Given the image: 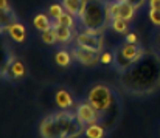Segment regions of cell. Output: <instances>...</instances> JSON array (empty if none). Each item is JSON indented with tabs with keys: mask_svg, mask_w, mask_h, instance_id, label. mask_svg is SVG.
Returning a JSON list of instances; mask_svg holds the SVG:
<instances>
[{
	"mask_svg": "<svg viewBox=\"0 0 160 138\" xmlns=\"http://www.w3.org/2000/svg\"><path fill=\"white\" fill-rule=\"evenodd\" d=\"M84 135L87 138H104V135H106V129L101 126V123H93V124L86 126Z\"/></svg>",
	"mask_w": 160,
	"mask_h": 138,
	"instance_id": "cell-14",
	"label": "cell"
},
{
	"mask_svg": "<svg viewBox=\"0 0 160 138\" xmlns=\"http://www.w3.org/2000/svg\"><path fill=\"white\" fill-rule=\"evenodd\" d=\"M159 42H160V36H159Z\"/></svg>",
	"mask_w": 160,
	"mask_h": 138,
	"instance_id": "cell-29",
	"label": "cell"
},
{
	"mask_svg": "<svg viewBox=\"0 0 160 138\" xmlns=\"http://www.w3.org/2000/svg\"><path fill=\"white\" fill-rule=\"evenodd\" d=\"M75 113H76L79 123L84 124V126H89V124H93V123H101V118H100L98 112L87 101L78 102L76 107H75Z\"/></svg>",
	"mask_w": 160,
	"mask_h": 138,
	"instance_id": "cell-8",
	"label": "cell"
},
{
	"mask_svg": "<svg viewBox=\"0 0 160 138\" xmlns=\"http://www.w3.org/2000/svg\"><path fill=\"white\" fill-rule=\"evenodd\" d=\"M113 99H115L113 98V92L106 84H95L89 90L87 98H86V101L98 112V115L101 118V124L104 123L109 110L113 106Z\"/></svg>",
	"mask_w": 160,
	"mask_h": 138,
	"instance_id": "cell-3",
	"label": "cell"
},
{
	"mask_svg": "<svg viewBox=\"0 0 160 138\" xmlns=\"http://www.w3.org/2000/svg\"><path fill=\"white\" fill-rule=\"evenodd\" d=\"M53 27L54 30H56V34H58V42L59 44H68V42H72L75 37H73V30L72 28H68V27H64V25H59V23H56L53 22Z\"/></svg>",
	"mask_w": 160,
	"mask_h": 138,
	"instance_id": "cell-13",
	"label": "cell"
},
{
	"mask_svg": "<svg viewBox=\"0 0 160 138\" xmlns=\"http://www.w3.org/2000/svg\"><path fill=\"white\" fill-rule=\"evenodd\" d=\"M6 33H8L9 37H11L14 42H17V44H22V42H25V39H27V28H25V25H23L22 22H19V20L12 22V23L9 25V28H8Z\"/></svg>",
	"mask_w": 160,
	"mask_h": 138,
	"instance_id": "cell-11",
	"label": "cell"
},
{
	"mask_svg": "<svg viewBox=\"0 0 160 138\" xmlns=\"http://www.w3.org/2000/svg\"><path fill=\"white\" fill-rule=\"evenodd\" d=\"M100 62H101V64H104V65L113 64V53H110V51H104V53H101V56H100Z\"/></svg>",
	"mask_w": 160,
	"mask_h": 138,
	"instance_id": "cell-24",
	"label": "cell"
},
{
	"mask_svg": "<svg viewBox=\"0 0 160 138\" xmlns=\"http://www.w3.org/2000/svg\"><path fill=\"white\" fill-rule=\"evenodd\" d=\"M87 31L103 33L107 23V2L106 0H87L84 14L79 19Z\"/></svg>",
	"mask_w": 160,
	"mask_h": 138,
	"instance_id": "cell-2",
	"label": "cell"
},
{
	"mask_svg": "<svg viewBox=\"0 0 160 138\" xmlns=\"http://www.w3.org/2000/svg\"><path fill=\"white\" fill-rule=\"evenodd\" d=\"M72 59H73V54H70L67 50H59L54 54V62L59 67H68L72 64Z\"/></svg>",
	"mask_w": 160,
	"mask_h": 138,
	"instance_id": "cell-18",
	"label": "cell"
},
{
	"mask_svg": "<svg viewBox=\"0 0 160 138\" xmlns=\"http://www.w3.org/2000/svg\"><path fill=\"white\" fill-rule=\"evenodd\" d=\"M16 20H17V16L12 12V9L11 11H0V28H2V33H6L9 25L12 22H16Z\"/></svg>",
	"mask_w": 160,
	"mask_h": 138,
	"instance_id": "cell-16",
	"label": "cell"
},
{
	"mask_svg": "<svg viewBox=\"0 0 160 138\" xmlns=\"http://www.w3.org/2000/svg\"><path fill=\"white\" fill-rule=\"evenodd\" d=\"M148 12H149V14H148V17H149L151 23L160 28V9H149Z\"/></svg>",
	"mask_w": 160,
	"mask_h": 138,
	"instance_id": "cell-23",
	"label": "cell"
},
{
	"mask_svg": "<svg viewBox=\"0 0 160 138\" xmlns=\"http://www.w3.org/2000/svg\"><path fill=\"white\" fill-rule=\"evenodd\" d=\"M121 84L132 95H146L157 90L160 86V59L156 54H151V57L145 54L137 64L123 71Z\"/></svg>",
	"mask_w": 160,
	"mask_h": 138,
	"instance_id": "cell-1",
	"label": "cell"
},
{
	"mask_svg": "<svg viewBox=\"0 0 160 138\" xmlns=\"http://www.w3.org/2000/svg\"><path fill=\"white\" fill-rule=\"evenodd\" d=\"M135 12H137V8H135V6H132V5L128 3V2L120 0V16H118V17H121V19L131 22V20L135 17Z\"/></svg>",
	"mask_w": 160,
	"mask_h": 138,
	"instance_id": "cell-15",
	"label": "cell"
},
{
	"mask_svg": "<svg viewBox=\"0 0 160 138\" xmlns=\"http://www.w3.org/2000/svg\"><path fill=\"white\" fill-rule=\"evenodd\" d=\"M33 25H34V28H36L38 31L44 33V31H47V30H50V28L53 27V20H52V17H50L48 14H45V12H38V14L33 17Z\"/></svg>",
	"mask_w": 160,
	"mask_h": 138,
	"instance_id": "cell-12",
	"label": "cell"
},
{
	"mask_svg": "<svg viewBox=\"0 0 160 138\" xmlns=\"http://www.w3.org/2000/svg\"><path fill=\"white\" fill-rule=\"evenodd\" d=\"M75 42L78 47H82L86 50H90V51H97V53H101L103 48H104V37H103V33H93V31H82V33H78L75 36Z\"/></svg>",
	"mask_w": 160,
	"mask_h": 138,
	"instance_id": "cell-6",
	"label": "cell"
},
{
	"mask_svg": "<svg viewBox=\"0 0 160 138\" xmlns=\"http://www.w3.org/2000/svg\"><path fill=\"white\" fill-rule=\"evenodd\" d=\"M109 27H110L112 31H115V33H118V34H128V31H129V22L124 20V19H121V17L112 19Z\"/></svg>",
	"mask_w": 160,
	"mask_h": 138,
	"instance_id": "cell-17",
	"label": "cell"
},
{
	"mask_svg": "<svg viewBox=\"0 0 160 138\" xmlns=\"http://www.w3.org/2000/svg\"><path fill=\"white\" fill-rule=\"evenodd\" d=\"M41 39H42V42L47 44V45H54V44L58 42V34H56L54 27H52L50 30H47V31H44V33H41Z\"/></svg>",
	"mask_w": 160,
	"mask_h": 138,
	"instance_id": "cell-21",
	"label": "cell"
},
{
	"mask_svg": "<svg viewBox=\"0 0 160 138\" xmlns=\"http://www.w3.org/2000/svg\"><path fill=\"white\" fill-rule=\"evenodd\" d=\"M27 67L20 59H16L12 56H9L6 59V62L2 67V76L3 79H22L27 76Z\"/></svg>",
	"mask_w": 160,
	"mask_h": 138,
	"instance_id": "cell-7",
	"label": "cell"
},
{
	"mask_svg": "<svg viewBox=\"0 0 160 138\" xmlns=\"http://www.w3.org/2000/svg\"><path fill=\"white\" fill-rule=\"evenodd\" d=\"M123 2H128V3H131L132 6H135V8L138 9V8H142V6L145 5L146 0H123Z\"/></svg>",
	"mask_w": 160,
	"mask_h": 138,
	"instance_id": "cell-27",
	"label": "cell"
},
{
	"mask_svg": "<svg viewBox=\"0 0 160 138\" xmlns=\"http://www.w3.org/2000/svg\"><path fill=\"white\" fill-rule=\"evenodd\" d=\"M124 41L126 42H129V44H140V39H138V34L135 33V31H131V33H128L126 34V37H124Z\"/></svg>",
	"mask_w": 160,
	"mask_h": 138,
	"instance_id": "cell-25",
	"label": "cell"
},
{
	"mask_svg": "<svg viewBox=\"0 0 160 138\" xmlns=\"http://www.w3.org/2000/svg\"><path fill=\"white\" fill-rule=\"evenodd\" d=\"M149 9H160V0H148Z\"/></svg>",
	"mask_w": 160,
	"mask_h": 138,
	"instance_id": "cell-28",
	"label": "cell"
},
{
	"mask_svg": "<svg viewBox=\"0 0 160 138\" xmlns=\"http://www.w3.org/2000/svg\"><path fill=\"white\" fill-rule=\"evenodd\" d=\"M59 132V138H78L81 137L86 131V126L79 123L75 112L61 110L52 113Z\"/></svg>",
	"mask_w": 160,
	"mask_h": 138,
	"instance_id": "cell-4",
	"label": "cell"
},
{
	"mask_svg": "<svg viewBox=\"0 0 160 138\" xmlns=\"http://www.w3.org/2000/svg\"><path fill=\"white\" fill-rule=\"evenodd\" d=\"M11 3L9 0H0V11H11Z\"/></svg>",
	"mask_w": 160,
	"mask_h": 138,
	"instance_id": "cell-26",
	"label": "cell"
},
{
	"mask_svg": "<svg viewBox=\"0 0 160 138\" xmlns=\"http://www.w3.org/2000/svg\"><path fill=\"white\" fill-rule=\"evenodd\" d=\"M54 102L58 106L59 110H70L75 107V98L73 95L65 90V89H59L54 95Z\"/></svg>",
	"mask_w": 160,
	"mask_h": 138,
	"instance_id": "cell-10",
	"label": "cell"
},
{
	"mask_svg": "<svg viewBox=\"0 0 160 138\" xmlns=\"http://www.w3.org/2000/svg\"><path fill=\"white\" fill-rule=\"evenodd\" d=\"M56 23H59V25H64V27H68V28H75V16L73 14H70V12H67V11H64L61 16H59V19L58 20H54Z\"/></svg>",
	"mask_w": 160,
	"mask_h": 138,
	"instance_id": "cell-20",
	"label": "cell"
},
{
	"mask_svg": "<svg viewBox=\"0 0 160 138\" xmlns=\"http://www.w3.org/2000/svg\"><path fill=\"white\" fill-rule=\"evenodd\" d=\"M145 54H146V51L140 45L124 42L113 53V65L120 73H123L128 68H131L134 64H137Z\"/></svg>",
	"mask_w": 160,
	"mask_h": 138,
	"instance_id": "cell-5",
	"label": "cell"
},
{
	"mask_svg": "<svg viewBox=\"0 0 160 138\" xmlns=\"http://www.w3.org/2000/svg\"><path fill=\"white\" fill-rule=\"evenodd\" d=\"M72 54H73V59L76 62H79L81 65H84V67H93V65H97L100 62V53L86 50L82 47L76 45L73 48Z\"/></svg>",
	"mask_w": 160,
	"mask_h": 138,
	"instance_id": "cell-9",
	"label": "cell"
},
{
	"mask_svg": "<svg viewBox=\"0 0 160 138\" xmlns=\"http://www.w3.org/2000/svg\"><path fill=\"white\" fill-rule=\"evenodd\" d=\"M65 9H64V6H62V3H52L50 6H48V11H47V14L52 17V20H58L59 19V16L64 12Z\"/></svg>",
	"mask_w": 160,
	"mask_h": 138,
	"instance_id": "cell-22",
	"label": "cell"
},
{
	"mask_svg": "<svg viewBox=\"0 0 160 138\" xmlns=\"http://www.w3.org/2000/svg\"><path fill=\"white\" fill-rule=\"evenodd\" d=\"M61 3H62V6L67 12L73 14L75 17L79 16V8H81L82 0H61Z\"/></svg>",
	"mask_w": 160,
	"mask_h": 138,
	"instance_id": "cell-19",
	"label": "cell"
}]
</instances>
